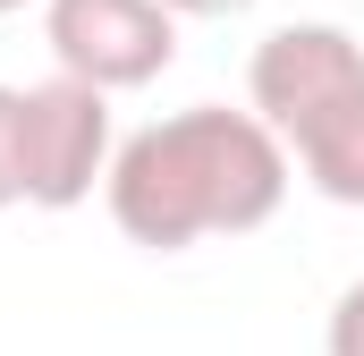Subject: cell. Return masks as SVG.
<instances>
[{
    "label": "cell",
    "instance_id": "cell-1",
    "mask_svg": "<svg viewBox=\"0 0 364 356\" xmlns=\"http://www.w3.org/2000/svg\"><path fill=\"white\" fill-rule=\"evenodd\" d=\"M102 195H110V221L136 246L186 255L195 238L263 229L279 204H288V145H279L255 110L195 102V110H170V119L136 127L110 153Z\"/></svg>",
    "mask_w": 364,
    "mask_h": 356
},
{
    "label": "cell",
    "instance_id": "cell-5",
    "mask_svg": "<svg viewBox=\"0 0 364 356\" xmlns=\"http://www.w3.org/2000/svg\"><path fill=\"white\" fill-rule=\"evenodd\" d=\"M288 162L305 170L314 195H331V204H364V93H356V102H339V110H322L314 127H296V136H288Z\"/></svg>",
    "mask_w": 364,
    "mask_h": 356
},
{
    "label": "cell",
    "instance_id": "cell-2",
    "mask_svg": "<svg viewBox=\"0 0 364 356\" xmlns=\"http://www.w3.org/2000/svg\"><path fill=\"white\" fill-rule=\"evenodd\" d=\"M43 43L60 77L93 93H127L178 60V17L161 0H43Z\"/></svg>",
    "mask_w": 364,
    "mask_h": 356
},
{
    "label": "cell",
    "instance_id": "cell-7",
    "mask_svg": "<svg viewBox=\"0 0 364 356\" xmlns=\"http://www.w3.org/2000/svg\"><path fill=\"white\" fill-rule=\"evenodd\" d=\"M331 356H364V280H348L331 305Z\"/></svg>",
    "mask_w": 364,
    "mask_h": 356
},
{
    "label": "cell",
    "instance_id": "cell-4",
    "mask_svg": "<svg viewBox=\"0 0 364 356\" xmlns=\"http://www.w3.org/2000/svg\"><path fill=\"white\" fill-rule=\"evenodd\" d=\"M17 145H26V204H43V212H68V204H85L93 187L110 178V93L77 85V77H43V85H26V127H17Z\"/></svg>",
    "mask_w": 364,
    "mask_h": 356
},
{
    "label": "cell",
    "instance_id": "cell-9",
    "mask_svg": "<svg viewBox=\"0 0 364 356\" xmlns=\"http://www.w3.org/2000/svg\"><path fill=\"white\" fill-rule=\"evenodd\" d=\"M9 9H26V0H0V17H9Z\"/></svg>",
    "mask_w": 364,
    "mask_h": 356
},
{
    "label": "cell",
    "instance_id": "cell-3",
    "mask_svg": "<svg viewBox=\"0 0 364 356\" xmlns=\"http://www.w3.org/2000/svg\"><path fill=\"white\" fill-rule=\"evenodd\" d=\"M364 93V43L348 26H322V17H296V26H272L246 60V102L255 119L272 127L279 145L296 127H314L322 110L356 102Z\"/></svg>",
    "mask_w": 364,
    "mask_h": 356
},
{
    "label": "cell",
    "instance_id": "cell-6",
    "mask_svg": "<svg viewBox=\"0 0 364 356\" xmlns=\"http://www.w3.org/2000/svg\"><path fill=\"white\" fill-rule=\"evenodd\" d=\"M17 127H26V85H0V212L26 204V145H17Z\"/></svg>",
    "mask_w": 364,
    "mask_h": 356
},
{
    "label": "cell",
    "instance_id": "cell-8",
    "mask_svg": "<svg viewBox=\"0 0 364 356\" xmlns=\"http://www.w3.org/2000/svg\"><path fill=\"white\" fill-rule=\"evenodd\" d=\"M170 17H237V9H255V0H161Z\"/></svg>",
    "mask_w": 364,
    "mask_h": 356
}]
</instances>
